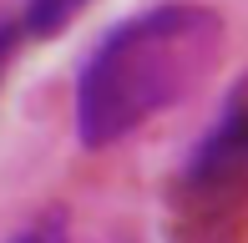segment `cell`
<instances>
[{"instance_id":"1","label":"cell","mask_w":248,"mask_h":243,"mask_svg":"<svg viewBox=\"0 0 248 243\" xmlns=\"http://www.w3.org/2000/svg\"><path fill=\"white\" fill-rule=\"evenodd\" d=\"M223 56V15L198 0H167L117 20L76 71L71 127L81 147H117L208 81Z\"/></svg>"},{"instance_id":"2","label":"cell","mask_w":248,"mask_h":243,"mask_svg":"<svg viewBox=\"0 0 248 243\" xmlns=\"http://www.w3.org/2000/svg\"><path fill=\"white\" fill-rule=\"evenodd\" d=\"M183 182H187V193H202V197L238 193V182H243V86H233L223 96L213 127L202 132V142L187 157Z\"/></svg>"},{"instance_id":"3","label":"cell","mask_w":248,"mask_h":243,"mask_svg":"<svg viewBox=\"0 0 248 243\" xmlns=\"http://www.w3.org/2000/svg\"><path fill=\"white\" fill-rule=\"evenodd\" d=\"M92 0H31L26 5V30L31 36H56V30L71 26V15Z\"/></svg>"},{"instance_id":"4","label":"cell","mask_w":248,"mask_h":243,"mask_svg":"<svg viewBox=\"0 0 248 243\" xmlns=\"http://www.w3.org/2000/svg\"><path fill=\"white\" fill-rule=\"evenodd\" d=\"M10 243H71V223H66V213H41L36 223H26Z\"/></svg>"},{"instance_id":"5","label":"cell","mask_w":248,"mask_h":243,"mask_svg":"<svg viewBox=\"0 0 248 243\" xmlns=\"http://www.w3.org/2000/svg\"><path fill=\"white\" fill-rule=\"evenodd\" d=\"M16 36H20V30L10 26V20H0V76H5V66H10V56H16Z\"/></svg>"}]
</instances>
